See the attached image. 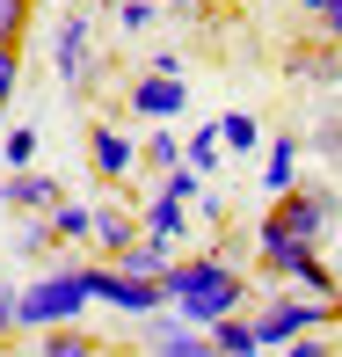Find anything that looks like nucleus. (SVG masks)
I'll return each instance as SVG.
<instances>
[{
  "label": "nucleus",
  "mask_w": 342,
  "mask_h": 357,
  "mask_svg": "<svg viewBox=\"0 0 342 357\" xmlns=\"http://www.w3.org/2000/svg\"><path fill=\"white\" fill-rule=\"evenodd\" d=\"M299 8H306V15H320V8H328V0H299Z\"/></svg>",
  "instance_id": "obj_35"
},
{
  "label": "nucleus",
  "mask_w": 342,
  "mask_h": 357,
  "mask_svg": "<svg viewBox=\"0 0 342 357\" xmlns=\"http://www.w3.org/2000/svg\"><path fill=\"white\" fill-rule=\"evenodd\" d=\"M299 73H313V80H342V44H335V52H306Z\"/></svg>",
  "instance_id": "obj_28"
},
{
  "label": "nucleus",
  "mask_w": 342,
  "mask_h": 357,
  "mask_svg": "<svg viewBox=\"0 0 342 357\" xmlns=\"http://www.w3.org/2000/svg\"><path fill=\"white\" fill-rule=\"evenodd\" d=\"M22 29H29V0H0V52L22 44Z\"/></svg>",
  "instance_id": "obj_26"
},
{
  "label": "nucleus",
  "mask_w": 342,
  "mask_h": 357,
  "mask_svg": "<svg viewBox=\"0 0 342 357\" xmlns=\"http://www.w3.org/2000/svg\"><path fill=\"white\" fill-rule=\"evenodd\" d=\"M270 219L284 226L291 241H328V226L342 219V197H335V190H306L299 183V190H284V197L270 204Z\"/></svg>",
  "instance_id": "obj_6"
},
{
  "label": "nucleus",
  "mask_w": 342,
  "mask_h": 357,
  "mask_svg": "<svg viewBox=\"0 0 342 357\" xmlns=\"http://www.w3.org/2000/svg\"><path fill=\"white\" fill-rule=\"evenodd\" d=\"M88 168H95V183H124L139 168V139H124L117 124H95L88 132Z\"/></svg>",
  "instance_id": "obj_8"
},
{
  "label": "nucleus",
  "mask_w": 342,
  "mask_h": 357,
  "mask_svg": "<svg viewBox=\"0 0 342 357\" xmlns=\"http://www.w3.org/2000/svg\"><path fill=\"white\" fill-rule=\"evenodd\" d=\"M139 160H153V168H160V175H168V168H182V139H175V132H168V124H160V132H153V139H146V146H139Z\"/></svg>",
  "instance_id": "obj_22"
},
{
  "label": "nucleus",
  "mask_w": 342,
  "mask_h": 357,
  "mask_svg": "<svg viewBox=\"0 0 342 357\" xmlns=\"http://www.w3.org/2000/svg\"><path fill=\"white\" fill-rule=\"evenodd\" d=\"M320 29H328V44H342V0H328V8H320Z\"/></svg>",
  "instance_id": "obj_33"
},
{
  "label": "nucleus",
  "mask_w": 342,
  "mask_h": 357,
  "mask_svg": "<svg viewBox=\"0 0 342 357\" xmlns=\"http://www.w3.org/2000/svg\"><path fill=\"white\" fill-rule=\"evenodd\" d=\"M15 73H22V44H8V52H0V109L15 102Z\"/></svg>",
  "instance_id": "obj_29"
},
{
  "label": "nucleus",
  "mask_w": 342,
  "mask_h": 357,
  "mask_svg": "<svg viewBox=\"0 0 342 357\" xmlns=\"http://www.w3.org/2000/svg\"><path fill=\"white\" fill-rule=\"evenodd\" d=\"M37 139H44L37 124H15V132L0 139V146H8V168H29V160H37Z\"/></svg>",
  "instance_id": "obj_25"
},
{
  "label": "nucleus",
  "mask_w": 342,
  "mask_h": 357,
  "mask_svg": "<svg viewBox=\"0 0 342 357\" xmlns=\"http://www.w3.org/2000/svg\"><path fill=\"white\" fill-rule=\"evenodd\" d=\"M219 153H226V139H219V117H211V124H197V132H189L182 139V160H189V168H219Z\"/></svg>",
  "instance_id": "obj_19"
},
{
  "label": "nucleus",
  "mask_w": 342,
  "mask_h": 357,
  "mask_svg": "<svg viewBox=\"0 0 342 357\" xmlns=\"http://www.w3.org/2000/svg\"><path fill=\"white\" fill-rule=\"evenodd\" d=\"M59 197H66L59 175H37V168H8L0 175V204H15V212H52Z\"/></svg>",
  "instance_id": "obj_10"
},
{
  "label": "nucleus",
  "mask_w": 342,
  "mask_h": 357,
  "mask_svg": "<svg viewBox=\"0 0 342 357\" xmlns=\"http://www.w3.org/2000/svg\"><path fill=\"white\" fill-rule=\"evenodd\" d=\"M132 109H139L146 124H175V117L189 109V88H182L175 73H146L139 88H132Z\"/></svg>",
  "instance_id": "obj_9"
},
{
  "label": "nucleus",
  "mask_w": 342,
  "mask_h": 357,
  "mask_svg": "<svg viewBox=\"0 0 342 357\" xmlns=\"http://www.w3.org/2000/svg\"><path fill=\"white\" fill-rule=\"evenodd\" d=\"M197 219H226V197H219L211 183H204V197H197Z\"/></svg>",
  "instance_id": "obj_32"
},
{
  "label": "nucleus",
  "mask_w": 342,
  "mask_h": 357,
  "mask_svg": "<svg viewBox=\"0 0 342 357\" xmlns=\"http://www.w3.org/2000/svg\"><path fill=\"white\" fill-rule=\"evenodd\" d=\"M168 306L189 321V328H211V321H226V314L248 306V278H240L226 255H189V263L168 270Z\"/></svg>",
  "instance_id": "obj_1"
},
{
  "label": "nucleus",
  "mask_w": 342,
  "mask_h": 357,
  "mask_svg": "<svg viewBox=\"0 0 342 357\" xmlns=\"http://www.w3.org/2000/svg\"><path fill=\"white\" fill-rule=\"evenodd\" d=\"M277 357H335V335H328V328H313V335H291V343L277 350Z\"/></svg>",
  "instance_id": "obj_27"
},
{
  "label": "nucleus",
  "mask_w": 342,
  "mask_h": 357,
  "mask_svg": "<svg viewBox=\"0 0 342 357\" xmlns=\"http://www.w3.org/2000/svg\"><path fill=\"white\" fill-rule=\"evenodd\" d=\"M219 139H226V153H255V146H270L263 124H255V109H226V117H219Z\"/></svg>",
  "instance_id": "obj_18"
},
{
  "label": "nucleus",
  "mask_w": 342,
  "mask_h": 357,
  "mask_svg": "<svg viewBox=\"0 0 342 357\" xmlns=\"http://www.w3.org/2000/svg\"><path fill=\"white\" fill-rule=\"evenodd\" d=\"M88 284H95V306H109V314H132V321L168 306V284L132 278V270H117V263H88Z\"/></svg>",
  "instance_id": "obj_5"
},
{
  "label": "nucleus",
  "mask_w": 342,
  "mask_h": 357,
  "mask_svg": "<svg viewBox=\"0 0 342 357\" xmlns=\"http://www.w3.org/2000/svg\"><path fill=\"white\" fill-rule=\"evenodd\" d=\"M313 328H335V299H291V291H277L263 314H255V335H263L270 357L284 350L291 335H313Z\"/></svg>",
  "instance_id": "obj_4"
},
{
  "label": "nucleus",
  "mask_w": 342,
  "mask_h": 357,
  "mask_svg": "<svg viewBox=\"0 0 342 357\" xmlns=\"http://www.w3.org/2000/svg\"><path fill=\"white\" fill-rule=\"evenodd\" d=\"M160 8H211V0H160Z\"/></svg>",
  "instance_id": "obj_34"
},
{
  "label": "nucleus",
  "mask_w": 342,
  "mask_h": 357,
  "mask_svg": "<svg viewBox=\"0 0 342 357\" xmlns=\"http://www.w3.org/2000/svg\"><path fill=\"white\" fill-rule=\"evenodd\" d=\"M15 248L29 255V263H37V255H59V226H52V212H37L22 226V234H15Z\"/></svg>",
  "instance_id": "obj_21"
},
{
  "label": "nucleus",
  "mask_w": 342,
  "mask_h": 357,
  "mask_svg": "<svg viewBox=\"0 0 342 357\" xmlns=\"http://www.w3.org/2000/svg\"><path fill=\"white\" fill-rule=\"evenodd\" d=\"M313 146H320L328 160H342V117H328V124H320V139H313Z\"/></svg>",
  "instance_id": "obj_30"
},
{
  "label": "nucleus",
  "mask_w": 342,
  "mask_h": 357,
  "mask_svg": "<svg viewBox=\"0 0 342 357\" xmlns=\"http://www.w3.org/2000/svg\"><path fill=\"white\" fill-rule=\"evenodd\" d=\"M139 343L153 350V357H219L211 328H189L175 306H160V314H139Z\"/></svg>",
  "instance_id": "obj_7"
},
{
  "label": "nucleus",
  "mask_w": 342,
  "mask_h": 357,
  "mask_svg": "<svg viewBox=\"0 0 342 357\" xmlns=\"http://www.w3.org/2000/svg\"><path fill=\"white\" fill-rule=\"evenodd\" d=\"M255 248H263V270L277 284L291 278V284L313 291V299H335V270L320 263V241H291L277 219H263V226H255Z\"/></svg>",
  "instance_id": "obj_3"
},
{
  "label": "nucleus",
  "mask_w": 342,
  "mask_h": 357,
  "mask_svg": "<svg viewBox=\"0 0 342 357\" xmlns=\"http://www.w3.org/2000/svg\"><path fill=\"white\" fill-rule=\"evenodd\" d=\"M211 343H219V357H270L263 335H255V314H226V321H211Z\"/></svg>",
  "instance_id": "obj_14"
},
{
  "label": "nucleus",
  "mask_w": 342,
  "mask_h": 357,
  "mask_svg": "<svg viewBox=\"0 0 342 357\" xmlns=\"http://www.w3.org/2000/svg\"><path fill=\"white\" fill-rule=\"evenodd\" d=\"M139 226H146V234H160V241H182V234H189V204H182V197H168V190H160V197H146V212H139Z\"/></svg>",
  "instance_id": "obj_16"
},
{
  "label": "nucleus",
  "mask_w": 342,
  "mask_h": 357,
  "mask_svg": "<svg viewBox=\"0 0 342 357\" xmlns=\"http://www.w3.org/2000/svg\"><path fill=\"white\" fill-rule=\"evenodd\" d=\"M153 8L160 0H117V29L124 37H146V29H153Z\"/></svg>",
  "instance_id": "obj_24"
},
{
  "label": "nucleus",
  "mask_w": 342,
  "mask_h": 357,
  "mask_svg": "<svg viewBox=\"0 0 342 357\" xmlns=\"http://www.w3.org/2000/svg\"><path fill=\"white\" fill-rule=\"evenodd\" d=\"M117 270H132V278H153V284H168V270H175V263H168V241H160V234H139L132 248L117 255Z\"/></svg>",
  "instance_id": "obj_13"
},
{
  "label": "nucleus",
  "mask_w": 342,
  "mask_h": 357,
  "mask_svg": "<svg viewBox=\"0 0 342 357\" xmlns=\"http://www.w3.org/2000/svg\"><path fill=\"white\" fill-rule=\"evenodd\" d=\"M263 190H270V197L299 190V139H291V132L270 139V153H263Z\"/></svg>",
  "instance_id": "obj_12"
},
{
  "label": "nucleus",
  "mask_w": 342,
  "mask_h": 357,
  "mask_svg": "<svg viewBox=\"0 0 342 357\" xmlns=\"http://www.w3.org/2000/svg\"><path fill=\"white\" fill-rule=\"evenodd\" d=\"M204 183H211V175H204V168H189V160L160 175V190H168V197H182V204H197V197H204Z\"/></svg>",
  "instance_id": "obj_23"
},
{
  "label": "nucleus",
  "mask_w": 342,
  "mask_h": 357,
  "mask_svg": "<svg viewBox=\"0 0 342 357\" xmlns=\"http://www.w3.org/2000/svg\"><path fill=\"white\" fill-rule=\"evenodd\" d=\"M15 306H22V291H0V335H15L22 321H15Z\"/></svg>",
  "instance_id": "obj_31"
},
{
  "label": "nucleus",
  "mask_w": 342,
  "mask_h": 357,
  "mask_svg": "<svg viewBox=\"0 0 342 357\" xmlns=\"http://www.w3.org/2000/svg\"><path fill=\"white\" fill-rule=\"evenodd\" d=\"M139 234L146 226H139V212H124V204H102V212H95V255H109V263H117Z\"/></svg>",
  "instance_id": "obj_11"
},
{
  "label": "nucleus",
  "mask_w": 342,
  "mask_h": 357,
  "mask_svg": "<svg viewBox=\"0 0 342 357\" xmlns=\"http://www.w3.org/2000/svg\"><path fill=\"white\" fill-rule=\"evenodd\" d=\"M59 73L73 80V88H88V15H66V22H59Z\"/></svg>",
  "instance_id": "obj_15"
},
{
  "label": "nucleus",
  "mask_w": 342,
  "mask_h": 357,
  "mask_svg": "<svg viewBox=\"0 0 342 357\" xmlns=\"http://www.w3.org/2000/svg\"><path fill=\"white\" fill-rule=\"evenodd\" d=\"M37 357H102V343H95L80 321H59V328L37 335Z\"/></svg>",
  "instance_id": "obj_17"
},
{
  "label": "nucleus",
  "mask_w": 342,
  "mask_h": 357,
  "mask_svg": "<svg viewBox=\"0 0 342 357\" xmlns=\"http://www.w3.org/2000/svg\"><path fill=\"white\" fill-rule=\"evenodd\" d=\"M52 226H59V241H95V212H88V204H73V197L52 204Z\"/></svg>",
  "instance_id": "obj_20"
},
{
  "label": "nucleus",
  "mask_w": 342,
  "mask_h": 357,
  "mask_svg": "<svg viewBox=\"0 0 342 357\" xmlns=\"http://www.w3.org/2000/svg\"><path fill=\"white\" fill-rule=\"evenodd\" d=\"M88 306H95L88 263H52V278L22 284V306H15V321H22V335H44V328H59V321H80Z\"/></svg>",
  "instance_id": "obj_2"
}]
</instances>
